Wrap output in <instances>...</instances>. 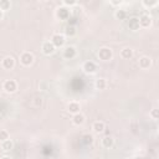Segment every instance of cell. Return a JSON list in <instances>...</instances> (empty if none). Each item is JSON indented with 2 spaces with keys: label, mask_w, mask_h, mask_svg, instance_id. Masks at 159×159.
Listing matches in <instances>:
<instances>
[{
  "label": "cell",
  "mask_w": 159,
  "mask_h": 159,
  "mask_svg": "<svg viewBox=\"0 0 159 159\" xmlns=\"http://www.w3.org/2000/svg\"><path fill=\"white\" fill-rule=\"evenodd\" d=\"M2 17H4V11L0 10V20H2Z\"/></svg>",
  "instance_id": "obj_30"
},
{
  "label": "cell",
  "mask_w": 159,
  "mask_h": 159,
  "mask_svg": "<svg viewBox=\"0 0 159 159\" xmlns=\"http://www.w3.org/2000/svg\"><path fill=\"white\" fill-rule=\"evenodd\" d=\"M63 32H65V37H66V36H67V37H73V36L77 34V29H76V26H75V25L70 24V25L65 26Z\"/></svg>",
  "instance_id": "obj_16"
},
{
  "label": "cell",
  "mask_w": 159,
  "mask_h": 159,
  "mask_svg": "<svg viewBox=\"0 0 159 159\" xmlns=\"http://www.w3.org/2000/svg\"><path fill=\"white\" fill-rule=\"evenodd\" d=\"M98 58L101 60V61H104V62H107V61H111L112 60V57H113V51H112V48H109V47H107V46H103V47H101L99 50H98Z\"/></svg>",
  "instance_id": "obj_1"
},
{
  "label": "cell",
  "mask_w": 159,
  "mask_h": 159,
  "mask_svg": "<svg viewBox=\"0 0 159 159\" xmlns=\"http://www.w3.org/2000/svg\"><path fill=\"white\" fill-rule=\"evenodd\" d=\"M82 71L87 75H93L97 72V65L93 61H84L82 63Z\"/></svg>",
  "instance_id": "obj_6"
},
{
  "label": "cell",
  "mask_w": 159,
  "mask_h": 159,
  "mask_svg": "<svg viewBox=\"0 0 159 159\" xmlns=\"http://www.w3.org/2000/svg\"><path fill=\"white\" fill-rule=\"evenodd\" d=\"M101 144H102L103 148H106V149H111V148L114 145V139H113L112 137H109V135L103 137L102 140H101Z\"/></svg>",
  "instance_id": "obj_17"
},
{
  "label": "cell",
  "mask_w": 159,
  "mask_h": 159,
  "mask_svg": "<svg viewBox=\"0 0 159 159\" xmlns=\"http://www.w3.org/2000/svg\"><path fill=\"white\" fill-rule=\"evenodd\" d=\"M94 87H96L97 89H99V91L106 89V87H107V81H106L104 78H97L96 82H94Z\"/></svg>",
  "instance_id": "obj_20"
},
{
  "label": "cell",
  "mask_w": 159,
  "mask_h": 159,
  "mask_svg": "<svg viewBox=\"0 0 159 159\" xmlns=\"http://www.w3.org/2000/svg\"><path fill=\"white\" fill-rule=\"evenodd\" d=\"M0 159H12V158H11L10 155H2V157H1Z\"/></svg>",
  "instance_id": "obj_29"
},
{
  "label": "cell",
  "mask_w": 159,
  "mask_h": 159,
  "mask_svg": "<svg viewBox=\"0 0 159 159\" xmlns=\"http://www.w3.org/2000/svg\"><path fill=\"white\" fill-rule=\"evenodd\" d=\"M138 65L142 70H148L152 66V58L149 56H142L138 60Z\"/></svg>",
  "instance_id": "obj_11"
},
{
  "label": "cell",
  "mask_w": 159,
  "mask_h": 159,
  "mask_svg": "<svg viewBox=\"0 0 159 159\" xmlns=\"http://www.w3.org/2000/svg\"><path fill=\"white\" fill-rule=\"evenodd\" d=\"M1 66L4 70H12L15 67V58L12 56H5L1 60Z\"/></svg>",
  "instance_id": "obj_9"
},
{
  "label": "cell",
  "mask_w": 159,
  "mask_h": 159,
  "mask_svg": "<svg viewBox=\"0 0 159 159\" xmlns=\"http://www.w3.org/2000/svg\"><path fill=\"white\" fill-rule=\"evenodd\" d=\"M104 129H106V124H104L102 120H96V122H93V124H92V130H93V133H96V134H102V133L104 132Z\"/></svg>",
  "instance_id": "obj_13"
},
{
  "label": "cell",
  "mask_w": 159,
  "mask_h": 159,
  "mask_svg": "<svg viewBox=\"0 0 159 159\" xmlns=\"http://www.w3.org/2000/svg\"><path fill=\"white\" fill-rule=\"evenodd\" d=\"M41 51H42L43 55L50 56V55H52V53L56 51V48H55V46L51 43V41H43L42 45H41Z\"/></svg>",
  "instance_id": "obj_8"
},
{
  "label": "cell",
  "mask_w": 159,
  "mask_h": 159,
  "mask_svg": "<svg viewBox=\"0 0 159 159\" xmlns=\"http://www.w3.org/2000/svg\"><path fill=\"white\" fill-rule=\"evenodd\" d=\"M51 43L55 46V48H58V47H62L63 45H65V42H66V37H65V35H62V34H53L52 36H51Z\"/></svg>",
  "instance_id": "obj_3"
},
{
  "label": "cell",
  "mask_w": 159,
  "mask_h": 159,
  "mask_svg": "<svg viewBox=\"0 0 159 159\" xmlns=\"http://www.w3.org/2000/svg\"><path fill=\"white\" fill-rule=\"evenodd\" d=\"M34 60H35L34 55L31 52H29V51H25V52H22L20 55V63L22 66H26V67L27 66H31L34 63Z\"/></svg>",
  "instance_id": "obj_4"
},
{
  "label": "cell",
  "mask_w": 159,
  "mask_h": 159,
  "mask_svg": "<svg viewBox=\"0 0 159 159\" xmlns=\"http://www.w3.org/2000/svg\"><path fill=\"white\" fill-rule=\"evenodd\" d=\"M114 17L117 19V20H119V21H122V20H125L127 19V11L124 10V9H117L116 11H114Z\"/></svg>",
  "instance_id": "obj_19"
},
{
  "label": "cell",
  "mask_w": 159,
  "mask_h": 159,
  "mask_svg": "<svg viewBox=\"0 0 159 159\" xmlns=\"http://www.w3.org/2000/svg\"><path fill=\"white\" fill-rule=\"evenodd\" d=\"M82 143H83L84 145L92 144V143H93V137H92L91 134H84V135L82 137Z\"/></svg>",
  "instance_id": "obj_24"
},
{
  "label": "cell",
  "mask_w": 159,
  "mask_h": 159,
  "mask_svg": "<svg viewBox=\"0 0 159 159\" xmlns=\"http://www.w3.org/2000/svg\"><path fill=\"white\" fill-rule=\"evenodd\" d=\"M76 55H77V50H76L75 46L68 45V46H66V47L63 48V52H62L63 58H66V60H72V58L76 57Z\"/></svg>",
  "instance_id": "obj_7"
},
{
  "label": "cell",
  "mask_w": 159,
  "mask_h": 159,
  "mask_svg": "<svg viewBox=\"0 0 159 159\" xmlns=\"http://www.w3.org/2000/svg\"><path fill=\"white\" fill-rule=\"evenodd\" d=\"M127 25H128V29L132 30V31H138V30L140 29V26H139V20H138L137 16H132V17H129Z\"/></svg>",
  "instance_id": "obj_12"
},
{
  "label": "cell",
  "mask_w": 159,
  "mask_h": 159,
  "mask_svg": "<svg viewBox=\"0 0 159 159\" xmlns=\"http://www.w3.org/2000/svg\"><path fill=\"white\" fill-rule=\"evenodd\" d=\"M109 4H111L112 6H120V5L123 4V1H122V0H111Z\"/></svg>",
  "instance_id": "obj_28"
},
{
  "label": "cell",
  "mask_w": 159,
  "mask_h": 159,
  "mask_svg": "<svg viewBox=\"0 0 159 159\" xmlns=\"http://www.w3.org/2000/svg\"><path fill=\"white\" fill-rule=\"evenodd\" d=\"M14 148V142L11 139H6L4 142H1V149L5 150V152H9Z\"/></svg>",
  "instance_id": "obj_21"
},
{
  "label": "cell",
  "mask_w": 159,
  "mask_h": 159,
  "mask_svg": "<svg viewBox=\"0 0 159 159\" xmlns=\"http://www.w3.org/2000/svg\"><path fill=\"white\" fill-rule=\"evenodd\" d=\"M56 17L61 21H65V20H68L70 16H71V9L66 7V6H58L56 9V12H55Z\"/></svg>",
  "instance_id": "obj_2"
},
{
  "label": "cell",
  "mask_w": 159,
  "mask_h": 159,
  "mask_svg": "<svg viewBox=\"0 0 159 159\" xmlns=\"http://www.w3.org/2000/svg\"><path fill=\"white\" fill-rule=\"evenodd\" d=\"M84 122H86V117H84V114L81 113V112L72 116V123H73L75 125H82Z\"/></svg>",
  "instance_id": "obj_15"
},
{
  "label": "cell",
  "mask_w": 159,
  "mask_h": 159,
  "mask_svg": "<svg viewBox=\"0 0 159 159\" xmlns=\"http://www.w3.org/2000/svg\"><path fill=\"white\" fill-rule=\"evenodd\" d=\"M120 57L124 60H129L133 57V50L130 47H123L120 50Z\"/></svg>",
  "instance_id": "obj_18"
},
{
  "label": "cell",
  "mask_w": 159,
  "mask_h": 159,
  "mask_svg": "<svg viewBox=\"0 0 159 159\" xmlns=\"http://www.w3.org/2000/svg\"><path fill=\"white\" fill-rule=\"evenodd\" d=\"M159 1L158 0H142V5L147 9H152V7H155L158 6Z\"/></svg>",
  "instance_id": "obj_22"
},
{
  "label": "cell",
  "mask_w": 159,
  "mask_h": 159,
  "mask_svg": "<svg viewBox=\"0 0 159 159\" xmlns=\"http://www.w3.org/2000/svg\"><path fill=\"white\" fill-rule=\"evenodd\" d=\"M2 89L6 93H15L17 91V83L15 80H6L2 83Z\"/></svg>",
  "instance_id": "obj_5"
},
{
  "label": "cell",
  "mask_w": 159,
  "mask_h": 159,
  "mask_svg": "<svg viewBox=\"0 0 159 159\" xmlns=\"http://www.w3.org/2000/svg\"><path fill=\"white\" fill-rule=\"evenodd\" d=\"M138 20H139V26L143 27V29L150 27L152 26V22H153L152 17L149 15H147V14H143L140 17H138Z\"/></svg>",
  "instance_id": "obj_10"
},
{
  "label": "cell",
  "mask_w": 159,
  "mask_h": 159,
  "mask_svg": "<svg viewBox=\"0 0 159 159\" xmlns=\"http://www.w3.org/2000/svg\"><path fill=\"white\" fill-rule=\"evenodd\" d=\"M9 139V132L6 129H0V142Z\"/></svg>",
  "instance_id": "obj_27"
},
{
  "label": "cell",
  "mask_w": 159,
  "mask_h": 159,
  "mask_svg": "<svg viewBox=\"0 0 159 159\" xmlns=\"http://www.w3.org/2000/svg\"><path fill=\"white\" fill-rule=\"evenodd\" d=\"M11 7L10 0H0V10L1 11H7Z\"/></svg>",
  "instance_id": "obj_23"
},
{
  "label": "cell",
  "mask_w": 159,
  "mask_h": 159,
  "mask_svg": "<svg viewBox=\"0 0 159 159\" xmlns=\"http://www.w3.org/2000/svg\"><path fill=\"white\" fill-rule=\"evenodd\" d=\"M77 5V1L76 0H63L62 1V6H66V7H71V6H75Z\"/></svg>",
  "instance_id": "obj_26"
},
{
  "label": "cell",
  "mask_w": 159,
  "mask_h": 159,
  "mask_svg": "<svg viewBox=\"0 0 159 159\" xmlns=\"http://www.w3.org/2000/svg\"><path fill=\"white\" fill-rule=\"evenodd\" d=\"M42 159H52V158H50V157H45V158H42Z\"/></svg>",
  "instance_id": "obj_31"
},
{
  "label": "cell",
  "mask_w": 159,
  "mask_h": 159,
  "mask_svg": "<svg viewBox=\"0 0 159 159\" xmlns=\"http://www.w3.org/2000/svg\"><path fill=\"white\" fill-rule=\"evenodd\" d=\"M80 109H81V106H80V103L76 102V101H71V102L67 104V111H68V113H71L72 116L76 114V113H80Z\"/></svg>",
  "instance_id": "obj_14"
},
{
  "label": "cell",
  "mask_w": 159,
  "mask_h": 159,
  "mask_svg": "<svg viewBox=\"0 0 159 159\" xmlns=\"http://www.w3.org/2000/svg\"><path fill=\"white\" fill-rule=\"evenodd\" d=\"M149 116L153 120H158L159 119V109L158 108H153L150 112H149Z\"/></svg>",
  "instance_id": "obj_25"
}]
</instances>
